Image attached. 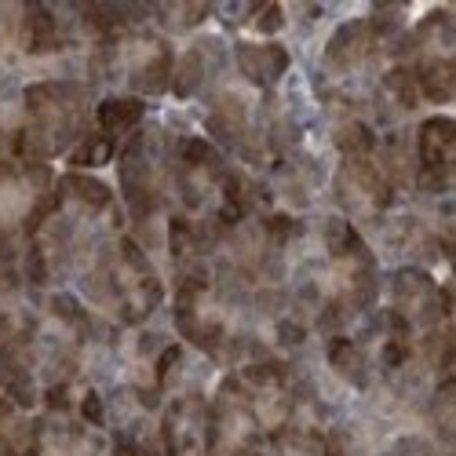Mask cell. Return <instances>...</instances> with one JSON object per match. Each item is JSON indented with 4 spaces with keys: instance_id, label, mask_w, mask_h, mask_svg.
Segmentation results:
<instances>
[{
    "instance_id": "1",
    "label": "cell",
    "mask_w": 456,
    "mask_h": 456,
    "mask_svg": "<svg viewBox=\"0 0 456 456\" xmlns=\"http://www.w3.org/2000/svg\"><path fill=\"white\" fill-rule=\"evenodd\" d=\"M88 92L81 85H33L26 88V128L15 132V158L26 165H41L73 150L88 132Z\"/></svg>"
},
{
    "instance_id": "2",
    "label": "cell",
    "mask_w": 456,
    "mask_h": 456,
    "mask_svg": "<svg viewBox=\"0 0 456 456\" xmlns=\"http://www.w3.org/2000/svg\"><path fill=\"white\" fill-rule=\"evenodd\" d=\"M85 289L102 311L128 325L142 322L161 303V278L132 238H121L118 245H110L95 256Z\"/></svg>"
},
{
    "instance_id": "3",
    "label": "cell",
    "mask_w": 456,
    "mask_h": 456,
    "mask_svg": "<svg viewBox=\"0 0 456 456\" xmlns=\"http://www.w3.org/2000/svg\"><path fill=\"white\" fill-rule=\"evenodd\" d=\"M99 62L106 66L110 77L128 81L142 95H158L172 81V48L161 41L158 33H139L128 29L113 41H102Z\"/></svg>"
},
{
    "instance_id": "4",
    "label": "cell",
    "mask_w": 456,
    "mask_h": 456,
    "mask_svg": "<svg viewBox=\"0 0 456 456\" xmlns=\"http://www.w3.org/2000/svg\"><path fill=\"white\" fill-rule=\"evenodd\" d=\"M175 325L179 332L190 339L194 347L219 354L226 347V307L219 289L208 281L205 271L194 267V274H186L179 285V299H175Z\"/></svg>"
},
{
    "instance_id": "5",
    "label": "cell",
    "mask_w": 456,
    "mask_h": 456,
    "mask_svg": "<svg viewBox=\"0 0 456 456\" xmlns=\"http://www.w3.org/2000/svg\"><path fill=\"white\" fill-rule=\"evenodd\" d=\"M259 424L248 409V398L238 384V376L223 379V387L208 409V442L212 456H252L259 442Z\"/></svg>"
},
{
    "instance_id": "6",
    "label": "cell",
    "mask_w": 456,
    "mask_h": 456,
    "mask_svg": "<svg viewBox=\"0 0 456 456\" xmlns=\"http://www.w3.org/2000/svg\"><path fill=\"white\" fill-rule=\"evenodd\" d=\"M168 168L161 165L158 150H154V135L142 132L128 142L125 158H121V183H125V198L128 208L139 223H146L150 216H158L161 201H165V186H168Z\"/></svg>"
},
{
    "instance_id": "7",
    "label": "cell",
    "mask_w": 456,
    "mask_h": 456,
    "mask_svg": "<svg viewBox=\"0 0 456 456\" xmlns=\"http://www.w3.org/2000/svg\"><path fill=\"white\" fill-rule=\"evenodd\" d=\"M336 198L347 212L354 216H376V212H387L395 201V186L384 175L369 154L358 158H344L336 172Z\"/></svg>"
},
{
    "instance_id": "8",
    "label": "cell",
    "mask_w": 456,
    "mask_h": 456,
    "mask_svg": "<svg viewBox=\"0 0 456 456\" xmlns=\"http://www.w3.org/2000/svg\"><path fill=\"white\" fill-rule=\"evenodd\" d=\"M391 289H395L391 314H398L412 332L416 329L431 332L438 325V318L449 314V292H438L435 281H431V274H424V271H416V267L398 271L395 281H391Z\"/></svg>"
},
{
    "instance_id": "9",
    "label": "cell",
    "mask_w": 456,
    "mask_h": 456,
    "mask_svg": "<svg viewBox=\"0 0 456 456\" xmlns=\"http://www.w3.org/2000/svg\"><path fill=\"white\" fill-rule=\"evenodd\" d=\"M165 456H212L208 442V405L201 395H183L168 405L161 420Z\"/></svg>"
},
{
    "instance_id": "10",
    "label": "cell",
    "mask_w": 456,
    "mask_h": 456,
    "mask_svg": "<svg viewBox=\"0 0 456 456\" xmlns=\"http://www.w3.org/2000/svg\"><path fill=\"white\" fill-rule=\"evenodd\" d=\"M384 26H379L376 19H354V22H344L332 41L325 48V66L332 73H354L362 66H369L379 52V41H384Z\"/></svg>"
},
{
    "instance_id": "11",
    "label": "cell",
    "mask_w": 456,
    "mask_h": 456,
    "mask_svg": "<svg viewBox=\"0 0 456 456\" xmlns=\"http://www.w3.org/2000/svg\"><path fill=\"white\" fill-rule=\"evenodd\" d=\"M452 146H456V132L449 118H431L420 125V135H416V175H420L428 190L449 186Z\"/></svg>"
},
{
    "instance_id": "12",
    "label": "cell",
    "mask_w": 456,
    "mask_h": 456,
    "mask_svg": "<svg viewBox=\"0 0 456 456\" xmlns=\"http://www.w3.org/2000/svg\"><path fill=\"white\" fill-rule=\"evenodd\" d=\"M33 456H102V442L81 428L77 420H66V412H52L33 428Z\"/></svg>"
},
{
    "instance_id": "13",
    "label": "cell",
    "mask_w": 456,
    "mask_h": 456,
    "mask_svg": "<svg viewBox=\"0 0 456 456\" xmlns=\"http://www.w3.org/2000/svg\"><path fill=\"white\" fill-rule=\"evenodd\" d=\"M238 69L248 85L274 88L289 69V52L274 41H245L238 45Z\"/></svg>"
},
{
    "instance_id": "14",
    "label": "cell",
    "mask_w": 456,
    "mask_h": 456,
    "mask_svg": "<svg viewBox=\"0 0 456 456\" xmlns=\"http://www.w3.org/2000/svg\"><path fill=\"white\" fill-rule=\"evenodd\" d=\"M55 198L62 208H73L77 216H106L113 205V194L106 183H99L95 175H77V172L59 183Z\"/></svg>"
},
{
    "instance_id": "15",
    "label": "cell",
    "mask_w": 456,
    "mask_h": 456,
    "mask_svg": "<svg viewBox=\"0 0 456 456\" xmlns=\"http://www.w3.org/2000/svg\"><path fill=\"white\" fill-rule=\"evenodd\" d=\"M142 113H146V106H142L139 95H110V99L99 102L95 118H99L102 135L113 139V135H121V132H132L142 121Z\"/></svg>"
},
{
    "instance_id": "16",
    "label": "cell",
    "mask_w": 456,
    "mask_h": 456,
    "mask_svg": "<svg viewBox=\"0 0 456 456\" xmlns=\"http://www.w3.org/2000/svg\"><path fill=\"white\" fill-rule=\"evenodd\" d=\"M329 365L336 369L339 379H347V384L362 387L369 379V354L362 344H354V339L347 336H332L329 339Z\"/></svg>"
},
{
    "instance_id": "17",
    "label": "cell",
    "mask_w": 456,
    "mask_h": 456,
    "mask_svg": "<svg viewBox=\"0 0 456 456\" xmlns=\"http://www.w3.org/2000/svg\"><path fill=\"white\" fill-rule=\"evenodd\" d=\"M379 102H384L391 113H409L420 106V88H416V77L409 66H395L387 77H384V88H379Z\"/></svg>"
},
{
    "instance_id": "18",
    "label": "cell",
    "mask_w": 456,
    "mask_h": 456,
    "mask_svg": "<svg viewBox=\"0 0 456 456\" xmlns=\"http://www.w3.org/2000/svg\"><path fill=\"white\" fill-rule=\"evenodd\" d=\"M113 158V139L102 135V132H92L85 135L77 146L69 150V161L73 165H81V168H95V165H106Z\"/></svg>"
},
{
    "instance_id": "19",
    "label": "cell",
    "mask_w": 456,
    "mask_h": 456,
    "mask_svg": "<svg viewBox=\"0 0 456 456\" xmlns=\"http://www.w3.org/2000/svg\"><path fill=\"white\" fill-rule=\"evenodd\" d=\"M201 77H205V59H201V52H186V55H183V62H179V69H175V81H172L175 95H190V92H198Z\"/></svg>"
},
{
    "instance_id": "20",
    "label": "cell",
    "mask_w": 456,
    "mask_h": 456,
    "mask_svg": "<svg viewBox=\"0 0 456 456\" xmlns=\"http://www.w3.org/2000/svg\"><path fill=\"white\" fill-rule=\"evenodd\" d=\"M205 15H208L205 4H165V8H158V19L172 29H190V26H198Z\"/></svg>"
},
{
    "instance_id": "21",
    "label": "cell",
    "mask_w": 456,
    "mask_h": 456,
    "mask_svg": "<svg viewBox=\"0 0 456 456\" xmlns=\"http://www.w3.org/2000/svg\"><path fill=\"white\" fill-rule=\"evenodd\" d=\"M281 22H285V12H281V8H274V4L256 12V29H259V33H278V29H281Z\"/></svg>"
},
{
    "instance_id": "22",
    "label": "cell",
    "mask_w": 456,
    "mask_h": 456,
    "mask_svg": "<svg viewBox=\"0 0 456 456\" xmlns=\"http://www.w3.org/2000/svg\"><path fill=\"white\" fill-rule=\"evenodd\" d=\"M81 416L88 424H102V398L95 395V391H88L85 398H81Z\"/></svg>"
},
{
    "instance_id": "23",
    "label": "cell",
    "mask_w": 456,
    "mask_h": 456,
    "mask_svg": "<svg viewBox=\"0 0 456 456\" xmlns=\"http://www.w3.org/2000/svg\"><path fill=\"white\" fill-rule=\"evenodd\" d=\"M110 456H142V452H139V445H135V442L118 438V442H113V452H110Z\"/></svg>"
}]
</instances>
